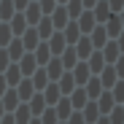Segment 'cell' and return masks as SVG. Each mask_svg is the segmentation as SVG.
<instances>
[{"instance_id": "cell-1", "label": "cell", "mask_w": 124, "mask_h": 124, "mask_svg": "<svg viewBox=\"0 0 124 124\" xmlns=\"http://www.w3.org/2000/svg\"><path fill=\"white\" fill-rule=\"evenodd\" d=\"M49 43V51H51V57H59L62 51L68 49V40H65V35H62V30H54V35L46 40Z\"/></svg>"}, {"instance_id": "cell-2", "label": "cell", "mask_w": 124, "mask_h": 124, "mask_svg": "<svg viewBox=\"0 0 124 124\" xmlns=\"http://www.w3.org/2000/svg\"><path fill=\"white\" fill-rule=\"evenodd\" d=\"M73 49H76V54H78V62H86V59L92 57V51H94L89 35H81V38H78V43H76Z\"/></svg>"}, {"instance_id": "cell-3", "label": "cell", "mask_w": 124, "mask_h": 124, "mask_svg": "<svg viewBox=\"0 0 124 124\" xmlns=\"http://www.w3.org/2000/svg\"><path fill=\"white\" fill-rule=\"evenodd\" d=\"M43 70H46L49 81H59V78H62V73H65V68H62V59H59V57H51L46 65H43Z\"/></svg>"}, {"instance_id": "cell-4", "label": "cell", "mask_w": 124, "mask_h": 124, "mask_svg": "<svg viewBox=\"0 0 124 124\" xmlns=\"http://www.w3.org/2000/svg\"><path fill=\"white\" fill-rule=\"evenodd\" d=\"M76 24H78V30H81V35H89L94 27H97V19H94V14L92 11H84L78 19H76Z\"/></svg>"}, {"instance_id": "cell-5", "label": "cell", "mask_w": 124, "mask_h": 124, "mask_svg": "<svg viewBox=\"0 0 124 124\" xmlns=\"http://www.w3.org/2000/svg\"><path fill=\"white\" fill-rule=\"evenodd\" d=\"M0 102H3L6 113H14L19 105H22V100H19V94H16V89H14V86H11V89H6V94L0 97Z\"/></svg>"}, {"instance_id": "cell-6", "label": "cell", "mask_w": 124, "mask_h": 124, "mask_svg": "<svg viewBox=\"0 0 124 124\" xmlns=\"http://www.w3.org/2000/svg\"><path fill=\"white\" fill-rule=\"evenodd\" d=\"M92 14H94V19H97V24H105L108 19L113 16V11H111V6H108V0H97V6L92 8Z\"/></svg>"}, {"instance_id": "cell-7", "label": "cell", "mask_w": 124, "mask_h": 124, "mask_svg": "<svg viewBox=\"0 0 124 124\" xmlns=\"http://www.w3.org/2000/svg\"><path fill=\"white\" fill-rule=\"evenodd\" d=\"M70 73H73V81H76V86H84L86 81L92 78V70H89V65H86V62H78V65H76Z\"/></svg>"}, {"instance_id": "cell-8", "label": "cell", "mask_w": 124, "mask_h": 124, "mask_svg": "<svg viewBox=\"0 0 124 124\" xmlns=\"http://www.w3.org/2000/svg\"><path fill=\"white\" fill-rule=\"evenodd\" d=\"M19 70H22L24 78H30V76L38 70V62H35V54H32V51H27L22 59H19Z\"/></svg>"}, {"instance_id": "cell-9", "label": "cell", "mask_w": 124, "mask_h": 124, "mask_svg": "<svg viewBox=\"0 0 124 124\" xmlns=\"http://www.w3.org/2000/svg\"><path fill=\"white\" fill-rule=\"evenodd\" d=\"M49 19H51L54 30H65V27H68V22H70V16H68L65 6H57V8H54V14H51Z\"/></svg>"}, {"instance_id": "cell-10", "label": "cell", "mask_w": 124, "mask_h": 124, "mask_svg": "<svg viewBox=\"0 0 124 124\" xmlns=\"http://www.w3.org/2000/svg\"><path fill=\"white\" fill-rule=\"evenodd\" d=\"M89 40H92V46H94V49L100 51V49H102V46H105L108 40H111V38H108V32H105V27H102V24H97V27H94V30L89 32Z\"/></svg>"}, {"instance_id": "cell-11", "label": "cell", "mask_w": 124, "mask_h": 124, "mask_svg": "<svg viewBox=\"0 0 124 124\" xmlns=\"http://www.w3.org/2000/svg\"><path fill=\"white\" fill-rule=\"evenodd\" d=\"M6 51H8V59H11V62H19V59L27 54V51H24V43H22V38H14L11 43L6 46Z\"/></svg>"}, {"instance_id": "cell-12", "label": "cell", "mask_w": 124, "mask_h": 124, "mask_svg": "<svg viewBox=\"0 0 124 124\" xmlns=\"http://www.w3.org/2000/svg\"><path fill=\"white\" fill-rule=\"evenodd\" d=\"M100 51H102V59H105V65H113V62L121 57V51H119V43H116V40H108V43L102 46Z\"/></svg>"}, {"instance_id": "cell-13", "label": "cell", "mask_w": 124, "mask_h": 124, "mask_svg": "<svg viewBox=\"0 0 124 124\" xmlns=\"http://www.w3.org/2000/svg\"><path fill=\"white\" fill-rule=\"evenodd\" d=\"M94 102H97V108H100V113H102V116H108V113L113 111V105H116V100H113V94H111L108 89L102 92V94H100Z\"/></svg>"}, {"instance_id": "cell-14", "label": "cell", "mask_w": 124, "mask_h": 124, "mask_svg": "<svg viewBox=\"0 0 124 124\" xmlns=\"http://www.w3.org/2000/svg\"><path fill=\"white\" fill-rule=\"evenodd\" d=\"M68 97H70V105H73V111H81V108H84L86 102H89V97H86L84 86H76V89H73Z\"/></svg>"}, {"instance_id": "cell-15", "label": "cell", "mask_w": 124, "mask_h": 124, "mask_svg": "<svg viewBox=\"0 0 124 124\" xmlns=\"http://www.w3.org/2000/svg\"><path fill=\"white\" fill-rule=\"evenodd\" d=\"M27 108H30V113L32 116H40V113H43L49 105H46V100H43V94H40V92H35L30 100H27Z\"/></svg>"}, {"instance_id": "cell-16", "label": "cell", "mask_w": 124, "mask_h": 124, "mask_svg": "<svg viewBox=\"0 0 124 124\" xmlns=\"http://www.w3.org/2000/svg\"><path fill=\"white\" fill-rule=\"evenodd\" d=\"M51 108L57 111V119H59V121H68V119H70V113H73L70 97H59V102H57V105H51Z\"/></svg>"}, {"instance_id": "cell-17", "label": "cell", "mask_w": 124, "mask_h": 124, "mask_svg": "<svg viewBox=\"0 0 124 124\" xmlns=\"http://www.w3.org/2000/svg\"><path fill=\"white\" fill-rule=\"evenodd\" d=\"M14 89H16V94H19V100H22V102H27V100L35 94V86H32V81H30V78H22Z\"/></svg>"}, {"instance_id": "cell-18", "label": "cell", "mask_w": 124, "mask_h": 124, "mask_svg": "<svg viewBox=\"0 0 124 124\" xmlns=\"http://www.w3.org/2000/svg\"><path fill=\"white\" fill-rule=\"evenodd\" d=\"M81 116H84V121H86V124H94L102 113H100V108H97V102H94V100H89L86 105L81 108Z\"/></svg>"}, {"instance_id": "cell-19", "label": "cell", "mask_w": 124, "mask_h": 124, "mask_svg": "<svg viewBox=\"0 0 124 124\" xmlns=\"http://www.w3.org/2000/svg\"><path fill=\"white\" fill-rule=\"evenodd\" d=\"M84 92H86V97L89 100H97L102 92H105V89H102V84H100V78L97 76H92L89 81H86V84H84Z\"/></svg>"}, {"instance_id": "cell-20", "label": "cell", "mask_w": 124, "mask_h": 124, "mask_svg": "<svg viewBox=\"0 0 124 124\" xmlns=\"http://www.w3.org/2000/svg\"><path fill=\"white\" fill-rule=\"evenodd\" d=\"M100 78V84H102V89H111L116 81H119V76H116V70H113V65H105L102 68V73L97 76Z\"/></svg>"}, {"instance_id": "cell-21", "label": "cell", "mask_w": 124, "mask_h": 124, "mask_svg": "<svg viewBox=\"0 0 124 124\" xmlns=\"http://www.w3.org/2000/svg\"><path fill=\"white\" fill-rule=\"evenodd\" d=\"M86 65H89V70H92V76H100L102 73V68H105V59H102V51H92V57L86 59Z\"/></svg>"}, {"instance_id": "cell-22", "label": "cell", "mask_w": 124, "mask_h": 124, "mask_svg": "<svg viewBox=\"0 0 124 124\" xmlns=\"http://www.w3.org/2000/svg\"><path fill=\"white\" fill-rule=\"evenodd\" d=\"M62 35H65L68 46H76V43H78V38H81V30H78V24H76V19H70V22H68V27L62 30Z\"/></svg>"}, {"instance_id": "cell-23", "label": "cell", "mask_w": 124, "mask_h": 124, "mask_svg": "<svg viewBox=\"0 0 124 124\" xmlns=\"http://www.w3.org/2000/svg\"><path fill=\"white\" fill-rule=\"evenodd\" d=\"M43 94V100H46V105H57L59 102V97H62V92H59V86H57V81H51V84L40 92Z\"/></svg>"}, {"instance_id": "cell-24", "label": "cell", "mask_w": 124, "mask_h": 124, "mask_svg": "<svg viewBox=\"0 0 124 124\" xmlns=\"http://www.w3.org/2000/svg\"><path fill=\"white\" fill-rule=\"evenodd\" d=\"M102 27H105V32H108V38H111V40H113V38H119V32L124 30V24H121L119 14H113V16H111V19H108V22L102 24Z\"/></svg>"}, {"instance_id": "cell-25", "label": "cell", "mask_w": 124, "mask_h": 124, "mask_svg": "<svg viewBox=\"0 0 124 124\" xmlns=\"http://www.w3.org/2000/svg\"><path fill=\"white\" fill-rule=\"evenodd\" d=\"M30 81H32V86H35V92H43L49 84H51V81H49V76H46V70L43 68H38L32 76H30Z\"/></svg>"}, {"instance_id": "cell-26", "label": "cell", "mask_w": 124, "mask_h": 124, "mask_svg": "<svg viewBox=\"0 0 124 124\" xmlns=\"http://www.w3.org/2000/svg\"><path fill=\"white\" fill-rule=\"evenodd\" d=\"M57 86H59V92H62V97H68L73 89H76V81H73V73L70 70H65L62 73V78L57 81Z\"/></svg>"}, {"instance_id": "cell-27", "label": "cell", "mask_w": 124, "mask_h": 124, "mask_svg": "<svg viewBox=\"0 0 124 124\" xmlns=\"http://www.w3.org/2000/svg\"><path fill=\"white\" fill-rule=\"evenodd\" d=\"M32 54H35V62H38V68H43L46 62L51 59V51H49V43H46V40H40V43L35 46V51H32Z\"/></svg>"}, {"instance_id": "cell-28", "label": "cell", "mask_w": 124, "mask_h": 124, "mask_svg": "<svg viewBox=\"0 0 124 124\" xmlns=\"http://www.w3.org/2000/svg\"><path fill=\"white\" fill-rule=\"evenodd\" d=\"M35 30H38V38H40V40H49V38L54 35V24H51V19H49V16L40 19V22L35 24Z\"/></svg>"}, {"instance_id": "cell-29", "label": "cell", "mask_w": 124, "mask_h": 124, "mask_svg": "<svg viewBox=\"0 0 124 124\" xmlns=\"http://www.w3.org/2000/svg\"><path fill=\"white\" fill-rule=\"evenodd\" d=\"M59 59H62V68H65V70H73V68L78 65V54H76V49H73V46H68L65 51H62V54H59Z\"/></svg>"}, {"instance_id": "cell-30", "label": "cell", "mask_w": 124, "mask_h": 124, "mask_svg": "<svg viewBox=\"0 0 124 124\" xmlns=\"http://www.w3.org/2000/svg\"><path fill=\"white\" fill-rule=\"evenodd\" d=\"M3 76H6V81H8V86H16L19 84V81H22L24 76H22V70H19V65H16V62H11V65L3 70Z\"/></svg>"}, {"instance_id": "cell-31", "label": "cell", "mask_w": 124, "mask_h": 124, "mask_svg": "<svg viewBox=\"0 0 124 124\" xmlns=\"http://www.w3.org/2000/svg\"><path fill=\"white\" fill-rule=\"evenodd\" d=\"M24 19H27V24H30V27H35L40 19H43V14H40V6H38V3H30V6L24 8Z\"/></svg>"}, {"instance_id": "cell-32", "label": "cell", "mask_w": 124, "mask_h": 124, "mask_svg": "<svg viewBox=\"0 0 124 124\" xmlns=\"http://www.w3.org/2000/svg\"><path fill=\"white\" fill-rule=\"evenodd\" d=\"M22 43H24V51H35V46L40 43V38H38V30H35V27L24 30V35H22Z\"/></svg>"}, {"instance_id": "cell-33", "label": "cell", "mask_w": 124, "mask_h": 124, "mask_svg": "<svg viewBox=\"0 0 124 124\" xmlns=\"http://www.w3.org/2000/svg\"><path fill=\"white\" fill-rule=\"evenodd\" d=\"M14 119H16V124H27V121L32 119V113H30V108H27V102H22V105L14 111Z\"/></svg>"}, {"instance_id": "cell-34", "label": "cell", "mask_w": 124, "mask_h": 124, "mask_svg": "<svg viewBox=\"0 0 124 124\" xmlns=\"http://www.w3.org/2000/svg\"><path fill=\"white\" fill-rule=\"evenodd\" d=\"M65 11H68V16H70V19H78L81 14H84V3H81V0H68Z\"/></svg>"}, {"instance_id": "cell-35", "label": "cell", "mask_w": 124, "mask_h": 124, "mask_svg": "<svg viewBox=\"0 0 124 124\" xmlns=\"http://www.w3.org/2000/svg\"><path fill=\"white\" fill-rule=\"evenodd\" d=\"M111 94H113V100H116V105H121V102H124V78H119L116 81V84L108 89Z\"/></svg>"}, {"instance_id": "cell-36", "label": "cell", "mask_w": 124, "mask_h": 124, "mask_svg": "<svg viewBox=\"0 0 124 124\" xmlns=\"http://www.w3.org/2000/svg\"><path fill=\"white\" fill-rule=\"evenodd\" d=\"M38 119H40V124H59V119H57V111H54L51 105H49L43 113H40Z\"/></svg>"}, {"instance_id": "cell-37", "label": "cell", "mask_w": 124, "mask_h": 124, "mask_svg": "<svg viewBox=\"0 0 124 124\" xmlns=\"http://www.w3.org/2000/svg\"><path fill=\"white\" fill-rule=\"evenodd\" d=\"M108 119H111V124H124V108L121 105H113V111L108 113Z\"/></svg>"}, {"instance_id": "cell-38", "label": "cell", "mask_w": 124, "mask_h": 124, "mask_svg": "<svg viewBox=\"0 0 124 124\" xmlns=\"http://www.w3.org/2000/svg\"><path fill=\"white\" fill-rule=\"evenodd\" d=\"M40 14H43V16H51L54 14V8H57V0H40Z\"/></svg>"}, {"instance_id": "cell-39", "label": "cell", "mask_w": 124, "mask_h": 124, "mask_svg": "<svg viewBox=\"0 0 124 124\" xmlns=\"http://www.w3.org/2000/svg\"><path fill=\"white\" fill-rule=\"evenodd\" d=\"M14 40V32H11V27L6 24V27H0V46H8Z\"/></svg>"}, {"instance_id": "cell-40", "label": "cell", "mask_w": 124, "mask_h": 124, "mask_svg": "<svg viewBox=\"0 0 124 124\" xmlns=\"http://www.w3.org/2000/svg\"><path fill=\"white\" fill-rule=\"evenodd\" d=\"M0 16H3V19H11L14 16V3H11V0H6V3L0 6Z\"/></svg>"}, {"instance_id": "cell-41", "label": "cell", "mask_w": 124, "mask_h": 124, "mask_svg": "<svg viewBox=\"0 0 124 124\" xmlns=\"http://www.w3.org/2000/svg\"><path fill=\"white\" fill-rule=\"evenodd\" d=\"M113 70H116V76H119V78H124V54L113 62Z\"/></svg>"}, {"instance_id": "cell-42", "label": "cell", "mask_w": 124, "mask_h": 124, "mask_svg": "<svg viewBox=\"0 0 124 124\" xmlns=\"http://www.w3.org/2000/svg\"><path fill=\"white\" fill-rule=\"evenodd\" d=\"M65 124H86V121H84V116H81V111H73L70 119H68Z\"/></svg>"}, {"instance_id": "cell-43", "label": "cell", "mask_w": 124, "mask_h": 124, "mask_svg": "<svg viewBox=\"0 0 124 124\" xmlns=\"http://www.w3.org/2000/svg\"><path fill=\"white\" fill-rule=\"evenodd\" d=\"M8 65H11V59H8V51H6V49H0V73H3Z\"/></svg>"}, {"instance_id": "cell-44", "label": "cell", "mask_w": 124, "mask_h": 124, "mask_svg": "<svg viewBox=\"0 0 124 124\" xmlns=\"http://www.w3.org/2000/svg\"><path fill=\"white\" fill-rule=\"evenodd\" d=\"M108 6H111V11H113V14H119V11L124 8V0H108Z\"/></svg>"}, {"instance_id": "cell-45", "label": "cell", "mask_w": 124, "mask_h": 124, "mask_svg": "<svg viewBox=\"0 0 124 124\" xmlns=\"http://www.w3.org/2000/svg\"><path fill=\"white\" fill-rule=\"evenodd\" d=\"M6 89H11V86H8V81H6V76H3V73H0V97H3V94H6Z\"/></svg>"}, {"instance_id": "cell-46", "label": "cell", "mask_w": 124, "mask_h": 124, "mask_svg": "<svg viewBox=\"0 0 124 124\" xmlns=\"http://www.w3.org/2000/svg\"><path fill=\"white\" fill-rule=\"evenodd\" d=\"M113 40H116V43H119V51L124 54V30H121V32H119V38H113Z\"/></svg>"}, {"instance_id": "cell-47", "label": "cell", "mask_w": 124, "mask_h": 124, "mask_svg": "<svg viewBox=\"0 0 124 124\" xmlns=\"http://www.w3.org/2000/svg\"><path fill=\"white\" fill-rule=\"evenodd\" d=\"M0 124H16V119H14V113H6L3 119H0Z\"/></svg>"}, {"instance_id": "cell-48", "label": "cell", "mask_w": 124, "mask_h": 124, "mask_svg": "<svg viewBox=\"0 0 124 124\" xmlns=\"http://www.w3.org/2000/svg\"><path fill=\"white\" fill-rule=\"evenodd\" d=\"M81 3H84V8H94V6H97V0H81Z\"/></svg>"}, {"instance_id": "cell-49", "label": "cell", "mask_w": 124, "mask_h": 124, "mask_svg": "<svg viewBox=\"0 0 124 124\" xmlns=\"http://www.w3.org/2000/svg\"><path fill=\"white\" fill-rule=\"evenodd\" d=\"M14 8H27V0H16V3H14Z\"/></svg>"}, {"instance_id": "cell-50", "label": "cell", "mask_w": 124, "mask_h": 124, "mask_svg": "<svg viewBox=\"0 0 124 124\" xmlns=\"http://www.w3.org/2000/svg\"><path fill=\"white\" fill-rule=\"evenodd\" d=\"M94 124H111V119H108V116H100V119H97Z\"/></svg>"}, {"instance_id": "cell-51", "label": "cell", "mask_w": 124, "mask_h": 124, "mask_svg": "<svg viewBox=\"0 0 124 124\" xmlns=\"http://www.w3.org/2000/svg\"><path fill=\"white\" fill-rule=\"evenodd\" d=\"M27 124H40V119H38V116H32V119L27 121Z\"/></svg>"}, {"instance_id": "cell-52", "label": "cell", "mask_w": 124, "mask_h": 124, "mask_svg": "<svg viewBox=\"0 0 124 124\" xmlns=\"http://www.w3.org/2000/svg\"><path fill=\"white\" fill-rule=\"evenodd\" d=\"M6 116V108H3V102H0V119H3Z\"/></svg>"}, {"instance_id": "cell-53", "label": "cell", "mask_w": 124, "mask_h": 124, "mask_svg": "<svg viewBox=\"0 0 124 124\" xmlns=\"http://www.w3.org/2000/svg\"><path fill=\"white\" fill-rule=\"evenodd\" d=\"M119 19H121V24H124V8H121V11H119Z\"/></svg>"}, {"instance_id": "cell-54", "label": "cell", "mask_w": 124, "mask_h": 124, "mask_svg": "<svg viewBox=\"0 0 124 124\" xmlns=\"http://www.w3.org/2000/svg\"><path fill=\"white\" fill-rule=\"evenodd\" d=\"M57 3H59V6H65V3H68V0H57Z\"/></svg>"}, {"instance_id": "cell-55", "label": "cell", "mask_w": 124, "mask_h": 124, "mask_svg": "<svg viewBox=\"0 0 124 124\" xmlns=\"http://www.w3.org/2000/svg\"><path fill=\"white\" fill-rule=\"evenodd\" d=\"M59 124H65V121H59Z\"/></svg>"}, {"instance_id": "cell-56", "label": "cell", "mask_w": 124, "mask_h": 124, "mask_svg": "<svg viewBox=\"0 0 124 124\" xmlns=\"http://www.w3.org/2000/svg\"><path fill=\"white\" fill-rule=\"evenodd\" d=\"M121 108H124V102H121Z\"/></svg>"}]
</instances>
